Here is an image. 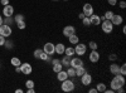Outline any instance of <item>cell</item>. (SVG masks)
<instances>
[{
  "instance_id": "obj_36",
  "label": "cell",
  "mask_w": 126,
  "mask_h": 93,
  "mask_svg": "<svg viewBox=\"0 0 126 93\" xmlns=\"http://www.w3.org/2000/svg\"><path fill=\"white\" fill-rule=\"evenodd\" d=\"M82 23H83V25H91V22H90V18L88 16H85V18H83L82 19Z\"/></svg>"
},
{
  "instance_id": "obj_35",
  "label": "cell",
  "mask_w": 126,
  "mask_h": 93,
  "mask_svg": "<svg viewBox=\"0 0 126 93\" xmlns=\"http://www.w3.org/2000/svg\"><path fill=\"white\" fill-rule=\"evenodd\" d=\"M4 47L6 48V49H12L14 45H13V42H10V40H8V42H6V40H5V43H4Z\"/></svg>"
},
{
  "instance_id": "obj_12",
  "label": "cell",
  "mask_w": 126,
  "mask_h": 93,
  "mask_svg": "<svg viewBox=\"0 0 126 93\" xmlns=\"http://www.w3.org/2000/svg\"><path fill=\"white\" fill-rule=\"evenodd\" d=\"M75 33H76V28L73 25H67V27L63 28V35H64L66 38H68L69 35L75 34Z\"/></svg>"
},
{
  "instance_id": "obj_25",
  "label": "cell",
  "mask_w": 126,
  "mask_h": 93,
  "mask_svg": "<svg viewBox=\"0 0 126 93\" xmlns=\"http://www.w3.org/2000/svg\"><path fill=\"white\" fill-rule=\"evenodd\" d=\"M10 63H12L14 67H19L20 64H22V62H20V59H19V58H16V57H13L12 59H10Z\"/></svg>"
},
{
  "instance_id": "obj_4",
  "label": "cell",
  "mask_w": 126,
  "mask_h": 93,
  "mask_svg": "<svg viewBox=\"0 0 126 93\" xmlns=\"http://www.w3.org/2000/svg\"><path fill=\"white\" fill-rule=\"evenodd\" d=\"M13 34V29L8 24H1L0 25V35H3L4 38H9Z\"/></svg>"
},
{
  "instance_id": "obj_2",
  "label": "cell",
  "mask_w": 126,
  "mask_h": 93,
  "mask_svg": "<svg viewBox=\"0 0 126 93\" xmlns=\"http://www.w3.org/2000/svg\"><path fill=\"white\" fill-rule=\"evenodd\" d=\"M75 82H73L72 79H69V78H67V79H64L62 82V84H61V89L63 91V92H72V91H75Z\"/></svg>"
},
{
  "instance_id": "obj_5",
  "label": "cell",
  "mask_w": 126,
  "mask_h": 93,
  "mask_svg": "<svg viewBox=\"0 0 126 93\" xmlns=\"http://www.w3.org/2000/svg\"><path fill=\"white\" fill-rule=\"evenodd\" d=\"M86 52H87V45L86 44L79 43V42L76 44V47H75V54H78L79 57H82V55L86 54Z\"/></svg>"
},
{
  "instance_id": "obj_37",
  "label": "cell",
  "mask_w": 126,
  "mask_h": 93,
  "mask_svg": "<svg viewBox=\"0 0 126 93\" xmlns=\"http://www.w3.org/2000/svg\"><path fill=\"white\" fill-rule=\"evenodd\" d=\"M25 86H27V88H34V82L29 79L25 82Z\"/></svg>"
},
{
  "instance_id": "obj_9",
  "label": "cell",
  "mask_w": 126,
  "mask_h": 93,
  "mask_svg": "<svg viewBox=\"0 0 126 93\" xmlns=\"http://www.w3.org/2000/svg\"><path fill=\"white\" fill-rule=\"evenodd\" d=\"M43 52H46L48 55H53V54L56 53V50H54V44L50 43V42L46 43L44 47H43Z\"/></svg>"
},
{
  "instance_id": "obj_15",
  "label": "cell",
  "mask_w": 126,
  "mask_h": 93,
  "mask_svg": "<svg viewBox=\"0 0 126 93\" xmlns=\"http://www.w3.org/2000/svg\"><path fill=\"white\" fill-rule=\"evenodd\" d=\"M90 22H91V25H98V24H101L100 15H97V14H92V15L90 16Z\"/></svg>"
},
{
  "instance_id": "obj_28",
  "label": "cell",
  "mask_w": 126,
  "mask_h": 93,
  "mask_svg": "<svg viewBox=\"0 0 126 93\" xmlns=\"http://www.w3.org/2000/svg\"><path fill=\"white\" fill-rule=\"evenodd\" d=\"M96 89H97V92H105V91H106V84H105V83H98Z\"/></svg>"
},
{
  "instance_id": "obj_7",
  "label": "cell",
  "mask_w": 126,
  "mask_h": 93,
  "mask_svg": "<svg viewBox=\"0 0 126 93\" xmlns=\"http://www.w3.org/2000/svg\"><path fill=\"white\" fill-rule=\"evenodd\" d=\"M32 72H33L32 64H29V63H22V64H20V73L28 76V74L32 73Z\"/></svg>"
},
{
  "instance_id": "obj_40",
  "label": "cell",
  "mask_w": 126,
  "mask_h": 93,
  "mask_svg": "<svg viewBox=\"0 0 126 93\" xmlns=\"http://www.w3.org/2000/svg\"><path fill=\"white\" fill-rule=\"evenodd\" d=\"M119 6H120L121 9H125V8H126V3L124 1V0H121V1L119 3Z\"/></svg>"
},
{
  "instance_id": "obj_11",
  "label": "cell",
  "mask_w": 126,
  "mask_h": 93,
  "mask_svg": "<svg viewBox=\"0 0 126 93\" xmlns=\"http://www.w3.org/2000/svg\"><path fill=\"white\" fill-rule=\"evenodd\" d=\"M81 66H83V60L81 59V58H78V57H76V58H71V63H69V67H72V68H78V67H81Z\"/></svg>"
},
{
  "instance_id": "obj_18",
  "label": "cell",
  "mask_w": 126,
  "mask_h": 93,
  "mask_svg": "<svg viewBox=\"0 0 126 93\" xmlns=\"http://www.w3.org/2000/svg\"><path fill=\"white\" fill-rule=\"evenodd\" d=\"M110 73L111 74H119L120 73V66L119 64H116V63H113V64H111L110 66Z\"/></svg>"
},
{
  "instance_id": "obj_8",
  "label": "cell",
  "mask_w": 126,
  "mask_h": 93,
  "mask_svg": "<svg viewBox=\"0 0 126 93\" xmlns=\"http://www.w3.org/2000/svg\"><path fill=\"white\" fill-rule=\"evenodd\" d=\"M82 13L85 14L86 16H91L92 14H93V6H92V4H90V3H86V4H83V8H82Z\"/></svg>"
},
{
  "instance_id": "obj_44",
  "label": "cell",
  "mask_w": 126,
  "mask_h": 93,
  "mask_svg": "<svg viewBox=\"0 0 126 93\" xmlns=\"http://www.w3.org/2000/svg\"><path fill=\"white\" fill-rule=\"evenodd\" d=\"M85 16H86V15L83 14V13H79V14H78V19H81V20H82L83 18H85Z\"/></svg>"
},
{
  "instance_id": "obj_14",
  "label": "cell",
  "mask_w": 126,
  "mask_h": 93,
  "mask_svg": "<svg viewBox=\"0 0 126 93\" xmlns=\"http://www.w3.org/2000/svg\"><path fill=\"white\" fill-rule=\"evenodd\" d=\"M3 14L5 15V16H13V14H14V8L12 6V5H5L4 6V9H3Z\"/></svg>"
},
{
  "instance_id": "obj_10",
  "label": "cell",
  "mask_w": 126,
  "mask_h": 93,
  "mask_svg": "<svg viewBox=\"0 0 126 93\" xmlns=\"http://www.w3.org/2000/svg\"><path fill=\"white\" fill-rule=\"evenodd\" d=\"M100 58H101V55H100V53L97 52V49L96 50H92L91 53L88 54V59H90L91 63H97V62L100 60Z\"/></svg>"
},
{
  "instance_id": "obj_47",
  "label": "cell",
  "mask_w": 126,
  "mask_h": 93,
  "mask_svg": "<svg viewBox=\"0 0 126 93\" xmlns=\"http://www.w3.org/2000/svg\"><path fill=\"white\" fill-rule=\"evenodd\" d=\"M15 92H16V93H23V89H20V88H18V89H16Z\"/></svg>"
},
{
  "instance_id": "obj_29",
  "label": "cell",
  "mask_w": 126,
  "mask_h": 93,
  "mask_svg": "<svg viewBox=\"0 0 126 93\" xmlns=\"http://www.w3.org/2000/svg\"><path fill=\"white\" fill-rule=\"evenodd\" d=\"M22 20H25V18H24V15H23V14H16V15L14 16V22H15V23L22 22Z\"/></svg>"
},
{
  "instance_id": "obj_49",
  "label": "cell",
  "mask_w": 126,
  "mask_h": 93,
  "mask_svg": "<svg viewBox=\"0 0 126 93\" xmlns=\"http://www.w3.org/2000/svg\"><path fill=\"white\" fill-rule=\"evenodd\" d=\"M3 24V18H1V15H0V25Z\"/></svg>"
},
{
  "instance_id": "obj_16",
  "label": "cell",
  "mask_w": 126,
  "mask_h": 93,
  "mask_svg": "<svg viewBox=\"0 0 126 93\" xmlns=\"http://www.w3.org/2000/svg\"><path fill=\"white\" fill-rule=\"evenodd\" d=\"M64 49H66V47L63 43H58V44L54 45V50H56L57 54H64Z\"/></svg>"
},
{
  "instance_id": "obj_30",
  "label": "cell",
  "mask_w": 126,
  "mask_h": 93,
  "mask_svg": "<svg viewBox=\"0 0 126 93\" xmlns=\"http://www.w3.org/2000/svg\"><path fill=\"white\" fill-rule=\"evenodd\" d=\"M113 16V12H111V10H109V12H106L103 14V18L106 20H111V18Z\"/></svg>"
},
{
  "instance_id": "obj_21",
  "label": "cell",
  "mask_w": 126,
  "mask_h": 93,
  "mask_svg": "<svg viewBox=\"0 0 126 93\" xmlns=\"http://www.w3.org/2000/svg\"><path fill=\"white\" fill-rule=\"evenodd\" d=\"M64 55L73 57V55H75V48H73V47H67L64 49Z\"/></svg>"
},
{
  "instance_id": "obj_22",
  "label": "cell",
  "mask_w": 126,
  "mask_h": 93,
  "mask_svg": "<svg viewBox=\"0 0 126 93\" xmlns=\"http://www.w3.org/2000/svg\"><path fill=\"white\" fill-rule=\"evenodd\" d=\"M86 68L83 67V66H81V67H78V68H76V77H81L82 74H85L86 73Z\"/></svg>"
},
{
  "instance_id": "obj_3",
  "label": "cell",
  "mask_w": 126,
  "mask_h": 93,
  "mask_svg": "<svg viewBox=\"0 0 126 93\" xmlns=\"http://www.w3.org/2000/svg\"><path fill=\"white\" fill-rule=\"evenodd\" d=\"M101 29L105 34H111L113 30V24L111 23V20H106L105 19L103 22L101 23Z\"/></svg>"
},
{
  "instance_id": "obj_43",
  "label": "cell",
  "mask_w": 126,
  "mask_h": 93,
  "mask_svg": "<svg viewBox=\"0 0 126 93\" xmlns=\"http://www.w3.org/2000/svg\"><path fill=\"white\" fill-rule=\"evenodd\" d=\"M27 92H28V93H34L35 89H34V88H27Z\"/></svg>"
},
{
  "instance_id": "obj_13",
  "label": "cell",
  "mask_w": 126,
  "mask_h": 93,
  "mask_svg": "<svg viewBox=\"0 0 126 93\" xmlns=\"http://www.w3.org/2000/svg\"><path fill=\"white\" fill-rule=\"evenodd\" d=\"M111 23L113 24V27L115 25H121L122 23H124V18L120 15V14H113V16L111 18Z\"/></svg>"
},
{
  "instance_id": "obj_32",
  "label": "cell",
  "mask_w": 126,
  "mask_h": 93,
  "mask_svg": "<svg viewBox=\"0 0 126 93\" xmlns=\"http://www.w3.org/2000/svg\"><path fill=\"white\" fill-rule=\"evenodd\" d=\"M16 27H18V29H25V27H27V24H25V20H22V22H18L16 23Z\"/></svg>"
},
{
  "instance_id": "obj_27",
  "label": "cell",
  "mask_w": 126,
  "mask_h": 93,
  "mask_svg": "<svg viewBox=\"0 0 126 93\" xmlns=\"http://www.w3.org/2000/svg\"><path fill=\"white\" fill-rule=\"evenodd\" d=\"M88 47L91 48V50H96V49H98V44L94 42V40H91V42L88 43Z\"/></svg>"
},
{
  "instance_id": "obj_23",
  "label": "cell",
  "mask_w": 126,
  "mask_h": 93,
  "mask_svg": "<svg viewBox=\"0 0 126 93\" xmlns=\"http://www.w3.org/2000/svg\"><path fill=\"white\" fill-rule=\"evenodd\" d=\"M67 74H68V78H75L76 77V69L75 68H72V67H67Z\"/></svg>"
},
{
  "instance_id": "obj_50",
  "label": "cell",
  "mask_w": 126,
  "mask_h": 93,
  "mask_svg": "<svg viewBox=\"0 0 126 93\" xmlns=\"http://www.w3.org/2000/svg\"><path fill=\"white\" fill-rule=\"evenodd\" d=\"M52 1H58V0H52Z\"/></svg>"
},
{
  "instance_id": "obj_31",
  "label": "cell",
  "mask_w": 126,
  "mask_h": 93,
  "mask_svg": "<svg viewBox=\"0 0 126 93\" xmlns=\"http://www.w3.org/2000/svg\"><path fill=\"white\" fill-rule=\"evenodd\" d=\"M48 57H49V55L46 53V52H42L40 55H39V59H40V60H43V62H47V60H48Z\"/></svg>"
},
{
  "instance_id": "obj_51",
  "label": "cell",
  "mask_w": 126,
  "mask_h": 93,
  "mask_svg": "<svg viewBox=\"0 0 126 93\" xmlns=\"http://www.w3.org/2000/svg\"><path fill=\"white\" fill-rule=\"evenodd\" d=\"M63 1H68V0H63Z\"/></svg>"
},
{
  "instance_id": "obj_19",
  "label": "cell",
  "mask_w": 126,
  "mask_h": 93,
  "mask_svg": "<svg viewBox=\"0 0 126 93\" xmlns=\"http://www.w3.org/2000/svg\"><path fill=\"white\" fill-rule=\"evenodd\" d=\"M68 42L71 43V44H77L78 42H79V37L75 33V34H72V35H69L68 37Z\"/></svg>"
},
{
  "instance_id": "obj_42",
  "label": "cell",
  "mask_w": 126,
  "mask_h": 93,
  "mask_svg": "<svg viewBox=\"0 0 126 93\" xmlns=\"http://www.w3.org/2000/svg\"><path fill=\"white\" fill-rule=\"evenodd\" d=\"M0 4H1L3 6H5V5L9 4V0H0Z\"/></svg>"
},
{
  "instance_id": "obj_34",
  "label": "cell",
  "mask_w": 126,
  "mask_h": 93,
  "mask_svg": "<svg viewBox=\"0 0 126 93\" xmlns=\"http://www.w3.org/2000/svg\"><path fill=\"white\" fill-rule=\"evenodd\" d=\"M120 74H122V76L126 74V64L125 63L120 66Z\"/></svg>"
},
{
  "instance_id": "obj_6",
  "label": "cell",
  "mask_w": 126,
  "mask_h": 93,
  "mask_svg": "<svg viewBox=\"0 0 126 93\" xmlns=\"http://www.w3.org/2000/svg\"><path fill=\"white\" fill-rule=\"evenodd\" d=\"M79 78H81V83H82V86H90V84L92 83V76L88 73V72H86L85 74H82Z\"/></svg>"
},
{
  "instance_id": "obj_24",
  "label": "cell",
  "mask_w": 126,
  "mask_h": 93,
  "mask_svg": "<svg viewBox=\"0 0 126 93\" xmlns=\"http://www.w3.org/2000/svg\"><path fill=\"white\" fill-rule=\"evenodd\" d=\"M62 69H63V66H62L61 62H58V63L53 64V72H54V73H58V72H61Z\"/></svg>"
},
{
  "instance_id": "obj_26",
  "label": "cell",
  "mask_w": 126,
  "mask_h": 93,
  "mask_svg": "<svg viewBox=\"0 0 126 93\" xmlns=\"http://www.w3.org/2000/svg\"><path fill=\"white\" fill-rule=\"evenodd\" d=\"M13 22H14V18L13 16H5V20H3V24L10 25V24H13Z\"/></svg>"
},
{
  "instance_id": "obj_38",
  "label": "cell",
  "mask_w": 126,
  "mask_h": 93,
  "mask_svg": "<svg viewBox=\"0 0 126 93\" xmlns=\"http://www.w3.org/2000/svg\"><path fill=\"white\" fill-rule=\"evenodd\" d=\"M116 59H117V55L116 54H110L109 55V60H111V62H115Z\"/></svg>"
},
{
  "instance_id": "obj_46",
  "label": "cell",
  "mask_w": 126,
  "mask_h": 93,
  "mask_svg": "<svg viewBox=\"0 0 126 93\" xmlns=\"http://www.w3.org/2000/svg\"><path fill=\"white\" fill-rule=\"evenodd\" d=\"M15 72H16V73H20V66L19 67H15Z\"/></svg>"
},
{
  "instance_id": "obj_41",
  "label": "cell",
  "mask_w": 126,
  "mask_h": 93,
  "mask_svg": "<svg viewBox=\"0 0 126 93\" xmlns=\"http://www.w3.org/2000/svg\"><path fill=\"white\" fill-rule=\"evenodd\" d=\"M4 43H5V38H4L3 35H0V47H3Z\"/></svg>"
},
{
  "instance_id": "obj_33",
  "label": "cell",
  "mask_w": 126,
  "mask_h": 93,
  "mask_svg": "<svg viewBox=\"0 0 126 93\" xmlns=\"http://www.w3.org/2000/svg\"><path fill=\"white\" fill-rule=\"evenodd\" d=\"M42 52H43V49H39V48L34 50L33 55H34V58H35V59H39V55H40V53H42Z\"/></svg>"
},
{
  "instance_id": "obj_45",
  "label": "cell",
  "mask_w": 126,
  "mask_h": 93,
  "mask_svg": "<svg viewBox=\"0 0 126 93\" xmlns=\"http://www.w3.org/2000/svg\"><path fill=\"white\" fill-rule=\"evenodd\" d=\"M88 92H90V93H97V89H96V88H91Z\"/></svg>"
},
{
  "instance_id": "obj_17",
  "label": "cell",
  "mask_w": 126,
  "mask_h": 93,
  "mask_svg": "<svg viewBox=\"0 0 126 93\" xmlns=\"http://www.w3.org/2000/svg\"><path fill=\"white\" fill-rule=\"evenodd\" d=\"M57 74V79L59 80V82H63L64 79H67L68 78V74H67V72L66 70H61V72H58V73H56Z\"/></svg>"
},
{
  "instance_id": "obj_1",
  "label": "cell",
  "mask_w": 126,
  "mask_h": 93,
  "mask_svg": "<svg viewBox=\"0 0 126 93\" xmlns=\"http://www.w3.org/2000/svg\"><path fill=\"white\" fill-rule=\"evenodd\" d=\"M110 86H111V89H113V91L119 89L120 87H124L125 86V76H122L120 73L119 74H115V77L112 78Z\"/></svg>"
},
{
  "instance_id": "obj_20",
  "label": "cell",
  "mask_w": 126,
  "mask_h": 93,
  "mask_svg": "<svg viewBox=\"0 0 126 93\" xmlns=\"http://www.w3.org/2000/svg\"><path fill=\"white\" fill-rule=\"evenodd\" d=\"M71 58L72 57H68V55H64L62 59H61V63L63 67H69V63H71Z\"/></svg>"
},
{
  "instance_id": "obj_48",
  "label": "cell",
  "mask_w": 126,
  "mask_h": 93,
  "mask_svg": "<svg viewBox=\"0 0 126 93\" xmlns=\"http://www.w3.org/2000/svg\"><path fill=\"white\" fill-rule=\"evenodd\" d=\"M122 33H124V34L126 33V28H125V27H122Z\"/></svg>"
},
{
  "instance_id": "obj_39",
  "label": "cell",
  "mask_w": 126,
  "mask_h": 93,
  "mask_svg": "<svg viewBox=\"0 0 126 93\" xmlns=\"http://www.w3.org/2000/svg\"><path fill=\"white\" fill-rule=\"evenodd\" d=\"M107 3H109V5H111V6H115L117 4V0H107Z\"/></svg>"
}]
</instances>
